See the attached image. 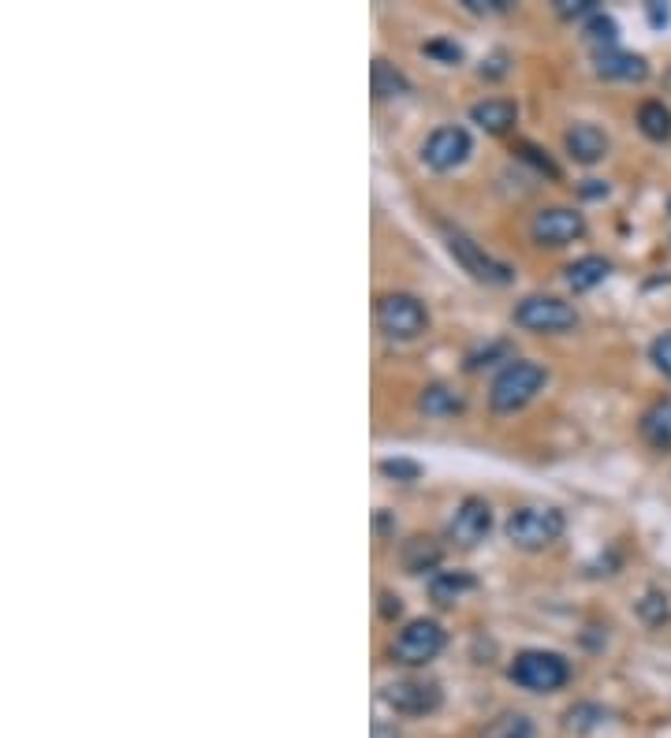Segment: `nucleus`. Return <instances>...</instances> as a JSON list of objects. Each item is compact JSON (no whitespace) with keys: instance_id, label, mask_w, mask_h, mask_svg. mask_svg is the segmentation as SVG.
Instances as JSON below:
<instances>
[{"instance_id":"23","label":"nucleus","mask_w":671,"mask_h":738,"mask_svg":"<svg viewBox=\"0 0 671 738\" xmlns=\"http://www.w3.org/2000/svg\"><path fill=\"white\" fill-rule=\"evenodd\" d=\"M482 738H533V727L522 713H504L485 727Z\"/></svg>"},{"instance_id":"30","label":"nucleus","mask_w":671,"mask_h":738,"mask_svg":"<svg viewBox=\"0 0 671 738\" xmlns=\"http://www.w3.org/2000/svg\"><path fill=\"white\" fill-rule=\"evenodd\" d=\"M470 12H507V0H462Z\"/></svg>"},{"instance_id":"5","label":"nucleus","mask_w":671,"mask_h":738,"mask_svg":"<svg viewBox=\"0 0 671 738\" xmlns=\"http://www.w3.org/2000/svg\"><path fill=\"white\" fill-rule=\"evenodd\" d=\"M444 649V631L433 619H411L392 642V660L407 668H422V664L437 660Z\"/></svg>"},{"instance_id":"21","label":"nucleus","mask_w":671,"mask_h":738,"mask_svg":"<svg viewBox=\"0 0 671 738\" xmlns=\"http://www.w3.org/2000/svg\"><path fill=\"white\" fill-rule=\"evenodd\" d=\"M369 79H374V97H399V94H407V75L403 71L396 68V63H388V60H374V68H369Z\"/></svg>"},{"instance_id":"31","label":"nucleus","mask_w":671,"mask_h":738,"mask_svg":"<svg viewBox=\"0 0 671 738\" xmlns=\"http://www.w3.org/2000/svg\"><path fill=\"white\" fill-rule=\"evenodd\" d=\"M649 23L652 26H668L671 23V12L664 4H649Z\"/></svg>"},{"instance_id":"29","label":"nucleus","mask_w":671,"mask_h":738,"mask_svg":"<svg viewBox=\"0 0 671 738\" xmlns=\"http://www.w3.org/2000/svg\"><path fill=\"white\" fill-rule=\"evenodd\" d=\"M556 12L560 15H593L597 8H593V0H560Z\"/></svg>"},{"instance_id":"27","label":"nucleus","mask_w":671,"mask_h":738,"mask_svg":"<svg viewBox=\"0 0 671 738\" xmlns=\"http://www.w3.org/2000/svg\"><path fill=\"white\" fill-rule=\"evenodd\" d=\"M649 359H652V366L664 373V377H671V332H664V336H657V340H652Z\"/></svg>"},{"instance_id":"13","label":"nucleus","mask_w":671,"mask_h":738,"mask_svg":"<svg viewBox=\"0 0 671 738\" xmlns=\"http://www.w3.org/2000/svg\"><path fill=\"white\" fill-rule=\"evenodd\" d=\"M470 120L485 127L488 134H504L519 120V108H515V102H507V97H485V102L470 108Z\"/></svg>"},{"instance_id":"4","label":"nucleus","mask_w":671,"mask_h":738,"mask_svg":"<svg viewBox=\"0 0 671 738\" xmlns=\"http://www.w3.org/2000/svg\"><path fill=\"white\" fill-rule=\"evenodd\" d=\"M377 325L385 336L392 340H419V336L429 328V314L414 295L407 291H388V295L377 298Z\"/></svg>"},{"instance_id":"22","label":"nucleus","mask_w":671,"mask_h":738,"mask_svg":"<svg viewBox=\"0 0 671 738\" xmlns=\"http://www.w3.org/2000/svg\"><path fill=\"white\" fill-rule=\"evenodd\" d=\"M615 38H620V26H615L612 15L593 12V15H589V20H586V42L593 45L597 52L615 49Z\"/></svg>"},{"instance_id":"18","label":"nucleus","mask_w":671,"mask_h":738,"mask_svg":"<svg viewBox=\"0 0 671 738\" xmlns=\"http://www.w3.org/2000/svg\"><path fill=\"white\" fill-rule=\"evenodd\" d=\"M403 567L411 574H422V571H433L440 563V544L433 541V537H411V541L403 544Z\"/></svg>"},{"instance_id":"25","label":"nucleus","mask_w":671,"mask_h":738,"mask_svg":"<svg viewBox=\"0 0 671 738\" xmlns=\"http://www.w3.org/2000/svg\"><path fill=\"white\" fill-rule=\"evenodd\" d=\"M604 719V713L597 705H578L567 713V727H575V731H589V727H597Z\"/></svg>"},{"instance_id":"2","label":"nucleus","mask_w":671,"mask_h":738,"mask_svg":"<svg viewBox=\"0 0 671 738\" xmlns=\"http://www.w3.org/2000/svg\"><path fill=\"white\" fill-rule=\"evenodd\" d=\"M545 385H549L545 366H538V362H511V366H504L501 377L493 380L488 403H493V410H501V414H511V410L530 403Z\"/></svg>"},{"instance_id":"32","label":"nucleus","mask_w":671,"mask_h":738,"mask_svg":"<svg viewBox=\"0 0 671 738\" xmlns=\"http://www.w3.org/2000/svg\"><path fill=\"white\" fill-rule=\"evenodd\" d=\"M374 738H399V731H396L392 724H377L374 727Z\"/></svg>"},{"instance_id":"11","label":"nucleus","mask_w":671,"mask_h":738,"mask_svg":"<svg viewBox=\"0 0 671 738\" xmlns=\"http://www.w3.org/2000/svg\"><path fill=\"white\" fill-rule=\"evenodd\" d=\"M488 530H493V507H488L482 496L462 500V504L456 507V515H451V526H448L451 541L467 544V549L478 541H485Z\"/></svg>"},{"instance_id":"1","label":"nucleus","mask_w":671,"mask_h":738,"mask_svg":"<svg viewBox=\"0 0 671 738\" xmlns=\"http://www.w3.org/2000/svg\"><path fill=\"white\" fill-rule=\"evenodd\" d=\"M511 682L530 694H556L570 682V664L560 653H545V649H526L515 656L511 664Z\"/></svg>"},{"instance_id":"7","label":"nucleus","mask_w":671,"mask_h":738,"mask_svg":"<svg viewBox=\"0 0 671 738\" xmlns=\"http://www.w3.org/2000/svg\"><path fill=\"white\" fill-rule=\"evenodd\" d=\"M380 698H385V705L399 716H429L440 708V687L437 682H422V679L388 682V687L380 690Z\"/></svg>"},{"instance_id":"9","label":"nucleus","mask_w":671,"mask_h":738,"mask_svg":"<svg viewBox=\"0 0 671 738\" xmlns=\"http://www.w3.org/2000/svg\"><path fill=\"white\" fill-rule=\"evenodd\" d=\"M582 232H586L582 213H575V209H567V206L541 209V213L530 221L533 243H541V246H567V243L582 239Z\"/></svg>"},{"instance_id":"20","label":"nucleus","mask_w":671,"mask_h":738,"mask_svg":"<svg viewBox=\"0 0 671 738\" xmlns=\"http://www.w3.org/2000/svg\"><path fill=\"white\" fill-rule=\"evenodd\" d=\"M419 407L425 410V414H433V418H448V414H459L462 407V396L456 388H448V385H429L419 396Z\"/></svg>"},{"instance_id":"24","label":"nucleus","mask_w":671,"mask_h":738,"mask_svg":"<svg viewBox=\"0 0 671 738\" xmlns=\"http://www.w3.org/2000/svg\"><path fill=\"white\" fill-rule=\"evenodd\" d=\"M638 616H641V623H646V626H664L668 616H671L668 597L657 594V589H649V594L638 600Z\"/></svg>"},{"instance_id":"3","label":"nucleus","mask_w":671,"mask_h":738,"mask_svg":"<svg viewBox=\"0 0 671 738\" xmlns=\"http://www.w3.org/2000/svg\"><path fill=\"white\" fill-rule=\"evenodd\" d=\"M560 534H564V512L556 507H519L507 518V541L526 552L549 549Z\"/></svg>"},{"instance_id":"6","label":"nucleus","mask_w":671,"mask_h":738,"mask_svg":"<svg viewBox=\"0 0 671 738\" xmlns=\"http://www.w3.org/2000/svg\"><path fill=\"white\" fill-rule=\"evenodd\" d=\"M515 325L530 328V332H567V328L578 325L575 306H567L564 298L552 295H526L519 306H515Z\"/></svg>"},{"instance_id":"15","label":"nucleus","mask_w":671,"mask_h":738,"mask_svg":"<svg viewBox=\"0 0 671 738\" xmlns=\"http://www.w3.org/2000/svg\"><path fill=\"white\" fill-rule=\"evenodd\" d=\"M641 436L657 452H671V396L657 399L646 414H641Z\"/></svg>"},{"instance_id":"28","label":"nucleus","mask_w":671,"mask_h":738,"mask_svg":"<svg viewBox=\"0 0 671 738\" xmlns=\"http://www.w3.org/2000/svg\"><path fill=\"white\" fill-rule=\"evenodd\" d=\"M425 52H429V57H440L444 63H459L462 60V49L456 42H429V45H425Z\"/></svg>"},{"instance_id":"12","label":"nucleus","mask_w":671,"mask_h":738,"mask_svg":"<svg viewBox=\"0 0 671 738\" xmlns=\"http://www.w3.org/2000/svg\"><path fill=\"white\" fill-rule=\"evenodd\" d=\"M564 142H567L570 157L582 161V164H593V161H601L604 153H609V134H604L597 124H575L564 134Z\"/></svg>"},{"instance_id":"8","label":"nucleus","mask_w":671,"mask_h":738,"mask_svg":"<svg viewBox=\"0 0 671 738\" xmlns=\"http://www.w3.org/2000/svg\"><path fill=\"white\" fill-rule=\"evenodd\" d=\"M470 150H474V142H470L467 127L448 124V127H437V131L425 139L422 161L429 164L433 172H451V168H459V164L470 157Z\"/></svg>"},{"instance_id":"33","label":"nucleus","mask_w":671,"mask_h":738,"mask_svg":"<svg viewBox=\"0 0 671 738\" xmlns=\"http://www.w3.org/2000/svg\"><path fill=\"white\" fill-rule=\"evenodd\" d=\"M668 86H671V75H668Z\"/></svg>"},{"instance_id":"26","label":"nucleus","mask_w":671,"mask_h":738,"mask_svg":"<svg viewBox=\"0 0 671 738\" xmlns=\"http://www.w3.org/2000/svg\"><path fill=\"white\" fill-rule=\"evenodd\" d=\"M380 473L399 478V481H419L422 467H419V462H411V459H385V462H380Z\"/></svg>"},{"instance_id":"14","label":"nucleus","mask_w":671,"mask_h":738,"mask_svg":"<svg viewBox=\"0 0 671 738\" xmlns=\"http://www.w3.org/2000/svg\"><path fill=\"white\" fill-rule=\"evenodd\" d=\"M597 71L604 79H623V82H638L649 75V63L638 52H623V49H604L597 52Z\"/></svg>"},{"instance_id":"19","label":"nucleus","mask_w":671,"mask_h":738,"mask_svg":"<svg viewBox=\"0 0 671 738\" xmlns=\"http://www.w3.org/2000/svg\"><path fill=\"white\" fill-rule=\"evenodd\" d=\"M638 127H641L646 139L668 142L671 139V108L664 102H641L638 105Z\"/></svg>"},{"instance_id":"16","label":"nucleus","mask_w":671,"mask_h":738,"mask_svg":"<svg viewBox=\"0 0 671 738\" xmlns=\"http://www.w3.org/2000/svg\"><path fill=\"white\" fill-rule=\"evenodd\" d=\"M470 589H478V578L467 571H440L429 578V594L437 605H456L462 594H470Z\"/></svg>"},{"instance_id":"17","label":"nucleus","mask_w":671,"mask_h":738,"mask_svg":"<svg viewBox=\"0 0 671 738\" xmlns=\"http://www.w3.org/2000/svg\"><path fill=\"white\" fill-rule=\"evenodd\" d=\"M612 272V261L601 258V254H589V258H578L575 266H567V284L570 291H589L597 284H604V277Z\"/></svg>"},{"instance_id":"10","label":"nucleus","mask_w":671,"mask_h":738,"mask_svg":"<svg viewBox=\"0 0 671 738\" xmlns=\"http://www.w3.org/2000/svg\"><path fill=\"white\" fill-rule=\"evenodd\" d=\"M448 250L456 254V261L482 284H511V269L504 261L488 258V254L474 239H467L462 232H448Z\"/></svg>"}]
</instances>
